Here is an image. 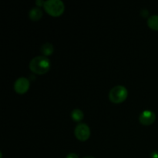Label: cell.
Wrapping results in <instances>:
<instances>
[{
	"mask_svg": "<svg viewBox=\"0 0 158 158\" xmlns=\"http://www.w3.org/2000/svg\"><path fill=\"white\" fill-rule=\"evenodd\" d=\"M76 137L80 141H86L90 136V130L86 123H79L74 130Z\"/></svg>",
	"mask_w": 158,
	"mask_h": 158,
	"instance_id": "4",
	"label": "cell"
},
{
	"mask_svg": "<svg viewBox=\"0 0 158 158\" xmlns=\"http://www.w3.org/2000/svg\"><path fill=\"white\" fill-rule=\"evenodd\" d=\"M54 48L51 43H46L41 46V52L46 56H50L53 52Z\"/></svg>",
	"mask_w": 158,
	"mask_h": 158,
	"instance_id": "9",
	"label": "cell"
},
{
	"mask_svg": "<svg viewBox=\"0 0 158 158\" xmlns=\"http://www.w3.org/2000/svg\"><path fill=\"white\" fill-rule=\"evenodd\" d=\"M29 18L32 21H38L43 16V12L41 9L38 7L32 8L30 11H29Z\"/></svg>",
	"mask_w": 158,
	"mask_h": 158,
	"instance_id": "7",
	"label": "cell"
},
{
	"mask_svg": "<svg viewBox=\"0 0 158 158\" xmlns=\"http://www.w3.org/2000/svg\"><path fill=\"white\" fill-rule=\"evenodd\" d=\"M127 96V89L125 86H116L110 91L109 99L114 103H120L126 100Z\"/></svg>",
	"mask_w": 158,
	"mask_h": 158,
	"instance_id": "3",
	"label": "cell"
},
{
	"mask_svg": "<svg viewBox=\"0 0 158 158\" xmlns=\"http://www.w3.org/2000/svg\"><path fill=\"white\" fill-rule=\"evenodd\" d=\"M50 60L43 56L35 57L29 63L30 70L38 75L46 73L50 69Z\"/></svg>",
	"mask_w": 158,
	"mask_h": 158,
	"instance_id": "1",
	"label": "cell"
},
{
	"mask_svg": "<svg viewBox=\"0 0 158 158\" xmlns=\"http://www.w3.org/2000/svg\"><path fill=\"white\" fill-rule=\"evenodd\" d=\"M151 157L152 158H158V152L157 151H154L151 154Z\"/></svg>",
	"mask_w": 158,
	"mask_h": 158,
	"instance_id": "13",
	"label": "cell"
},
{
	"mask_svg": "<svg viewBox=\"0 0 158 158\" xmlns=\"http://www.w3.org/2000/svg\"><path fill=\"white\" fill-rule=\"evenodd\" d=\"M45 11L52 16H60L65 9L64 3L60 0H47L44 4Z\"/></svg>",
	"mask_w": 158,
	"mask_h": 158,
	"instance_id": "2",
	"label": "cell"
},
{
	"mask_svg": "<svg viewBox=\"0 0 158 158\" xmlns=\"http://www.w3.org/2000/svg\"><path fill=\"white\" fill-rule=\"evenodd\" d=\"M29 80L26 77H20L15 81L14 84L15 91L19 94H24L28 91L29 88Z\"/></svg>",
	"mask_w": 158,
	"mask_h": 158,
	"instance_id": "5",
	"label": "cell"
},
{
	"mask_svg": "<svg viewBox=\"0 0 158 158\" xmlns=\"http://www.w3.org/2000/svg\"><path fill=\"white\" fill-rule=\"evenodd\" d=\"M148 26L151 29L155 31H158V15H151L148 19Z\"/></svg>",
	"mask_w": 158,
	"mask_h": 158,
	"instance_id": "8",
	"label": "cell"
},
{
	"mask_svg": "<svg viewBox=\"0 0 158 158\" xmlns=\"http://www.w3.org/2000/svg\"><path fill=\"white\" fill-rule=\"evenodd\" d=\"M83 158H95V157H90V156H89V157H83Z\"/></svg>",
	"mask_w": 158,
	"mask_h": 158,
	"instance_id": "14",
	"label": "cell"
},
{
	"mask_svg": "<svg viewBox=\"0 0 158 158\" xmlns=\"http://www.w3.org/2000/svg\"><path fill=\"white\" fill-rule=\"evenodd\" d=\"M139 120H140V122L141 124L148 126V125L152 124L155 121L156 115L153 111L144 110L140 115Z\"/></svg>",
	"mask_w": 158,
	"mask_h": 158,
	"instance_id": "6",
	"label": "cell"
},
{
	"mask_svg": "<svg viewBox=\"0 0 158 158\" xmlns=\"http://www.w3.org/2000/svg\"><path fill=\"white\" fill-rule=\"evenodd\" d=\"M35 4H36L37 6H39V7H42V6H44L45 2L42 1V0H37V1L35 2Z\"/></svg>",
	"mask_w": 158,
	"mask_h": 158,
	"instance_id": "11",
	"label": "cell"
},
{
	"mask_svg": "<svg viewBox=\"0 0 158 158\" xmlns=\"http://www.w3.org/2000/svg\"><path fill=\"white\" fill-rule=\"evenodd\" d=\"M83 117H84L83 113L82 112V110H80L79 109L73 110L72 111V113H71V117H72L73 120L77 122L81 121L83 119Z\"/></svg>",
	"mask_w": 158,
	"mask_h": 158,
	"instance_id": "10",
	"label": "cell"
},
{
	"mask_svg": "<svg viewBox=\"0 0 158 158\" xmlns=\"http://www.w3.org/2000/svg\"><path fill=\"white\" fill-rule=\"evenodd\" d=\"M66 158H79V157L76 154H74V153H71V154H69L67 156H66Z\"/></svg>",
	"mask_w": 158,
	"mask_h": 158,
	"instance_id": "12",
	"label": "cell"
}]
</instances>
